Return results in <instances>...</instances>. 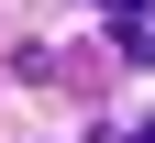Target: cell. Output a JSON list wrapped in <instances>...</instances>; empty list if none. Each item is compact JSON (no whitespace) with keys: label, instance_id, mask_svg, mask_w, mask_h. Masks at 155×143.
I'll list each match as a JSON object with an SVG mask.
<instances>
[{"label":"cell","instance_id":"obj_1","mask_svg":"<svg viewBox=\"0 0 155 143\" xmlns=\"http://www.w3.org/2000/svg\"><path fill=\"white\" fill-rule=\"evenodd\" d=\"M122 55H133V66H155V22H133V33H122Z\"/></svg>","mask_w":155,"mask_h":143},{"label":"cell","instance_id":"obj_2","mask_svg":"<svg viewBox=\"0 0 155 143\" xmlns=\"http://www.w3.org/2000/svg\"><path fill=\"white\" fill-rule=\"evenodd\" d=\"M100 11H111V22H122V11H144V0H100Z\"/></svg>","mask_w":155,"mask_h":143},{"label":"cell","instance_id":"obj_3","mask_svg":"<svg viewBox=\"0 0 155 143\" xmlns=\"http://www.w3.org/2000/svg\"><path fill=\"white\" fill-rule=\"evenodd\" d=\"M133 143H155V121H144V132H133Z\"/></svg>","mask_w":155,"mask_h":143}]
</instances>
